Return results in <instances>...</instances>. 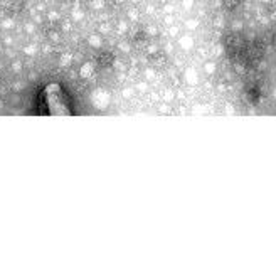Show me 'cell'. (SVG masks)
I'll return each mask as SVG.
<instances>
[{
	"mask_svg": "<svg viewBox=\"0 0 276 276\" xmlns=\"http://www.w3.org/2000/svg\"><path fill=\"white\" fill-rule=\"evenodd\" d=\"M46 99H47V105L51 108V114H69L71 111L66 108V101L62 99V89L61 86L52 83L47 84L46 89H44Z\"/></svg>",
	"mask_w": 276,
	"mask_h": 276,
	"instance_id": "1",
	"label": "cell"
},
{
	"mask_svg": "<svg viewBox=\"0 0 276 276\" xmlns=\"http://www.w3.org/2000/svg\"><path fill=\"white\" fill-rule=\"evenodd\" d=\"M93 71H94V67H93V64H91V62H88V64H83L81 69H79V76H81L83 79H88V78H91Z\"/></svg>",
	"mask_w": 276,
	"mask_h": 276,
	"instance_id": "2",
	"label": "cell"
},
{
	"mask_svg": "<svg viewBox=\"0 0 276 276\" xmlns=\"http://www.w3.org/2000/svg\"><path fill=\"white\" fill-rule=\"evenodd\" d=\"M20 67H22V66H20V62H19V61H15V62H14V66H12V69H14V71H19Z\"/></svg>",
	"mask_w": 276,
	"mask_h": 276,
	"instance_id": "3",
	"label": "cell"
},
{
	"mask_svg": "<svg viewBox=\"0 0 276 276\" xmlns=\"http://www.w3.org/2000/svg\"><path fill=\"white\" fill-rule=\"evenodd\" d=\"M69 59H71L69 56H64V57H62V66H67V62H69Z\"/></svg>",
	"mask_w": 276,
	"mask_h": 276,
	"instance_id": "4",
	"label": "cell"
},
{
	"mask_svg": "<svg viewBox=\"0 0 276 276\" xmlns=\"http://www.w3.org/2000/svg\"><path fill=\"white\" fill-rule=\"evenodd\" d=\"M25 52L27 54H34V47H25Z\"/></svg>",
	"mask_w": 276,
	"mask_h": 276,
	"instance_id": "5",
	"label": "cell"
}]
</instances>
